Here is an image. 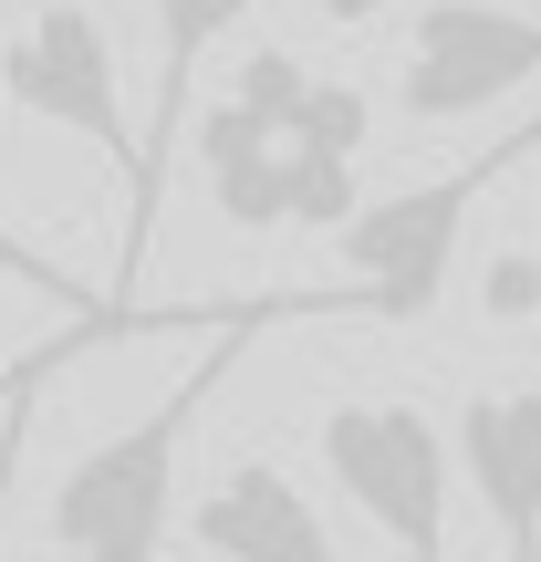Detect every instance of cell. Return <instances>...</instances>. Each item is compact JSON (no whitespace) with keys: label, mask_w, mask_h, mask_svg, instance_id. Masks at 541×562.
Segmentation results:
<instances>
[{"label":"cell","mask_w":541,"mask_h":562,"mask_svg":"<svg viewBox=\"0 0 541 562\" xmlns=\"http://www.w3.org/2000/svg\"><path fill=\"white\" fill-rule=\"evenodd\" d=\"M281 313H343V292H271V302H229L219 334H208V355L188 364L178 385H167L157 406H146L136 427H115L104 448H83L74 469H63L53 510H42V542L63 552H104V562H136L167 542V521H178V459H188V427L208 417V396H219V375L240 364V344L261 334Z\"/></svg>","instance_id":"6da1fadb"},{"label":"cell","mask_w":541,"mask_h":562,"mask_svg":"<svg viewBox=\"0 0 541 562\" xmlns=\"http://www.w3.org/2000/svg\"><path fill=\"white\" fill-rule=\"evenodd\" d=\"M521 157H541V115H521L510 136H489L469 167H448V178H427V188L364 199L354 220H343V271H354V281H343V313H375V323H417V313H438L448 271H459V229H469V209H480Z\"/></svg>","instance_id":"7a4b0ae2"},{"label":"cell","mask_w":541,"mask_h":562,"mask_svg":"<svg viewBox=\"0 0 541 562\" xmlns=\"http://www.w3.org/2000/svg\"><path fill=\"white\" fill-rule=\"evenodd\" d=\"M0 94H11L32 125L83 136V146H94V157L125 178V199H136V178H146V136L125 125L115 42H104V21L83 11V0H42V11L11 32V53H0Z\"/></svg>","instance_id":"3957f363"},{"label":"cell","mask_w":541,"mask_h":562,"mask_svg":"<svg viewBox=\"0 0 541 562\" xmlns=\"http://www.w3.org/2000/svg\"><path fill=\"white\" fill-rule=\"evenodd\" d=\"M334 490L406 552H448V427L417 396H354L323 417Z\"/></svg>","instance_id":"277c9868"},{"label":"cell","mask_w":541,"mask_h":562,"mask_svg":"<svg viewBox=\"0 0 541 562\" xmlns=\"http://www.w3.org/2000/svg\"><path fill=\"white\" fill-rule=\"evenodd\" d=\"M531 74H541V11H510V0H427L417 32H406L396 104L417 125H459V115H489L500 94H521Z\"/></svg>","instance_id":"5b68a950"},{"label":"cell","mask_w":541,"mask_h":562,"mask_svg":"<svg viewBox=\"0 0 541 562\" xmlns=\"http://www.w3.org/2000/svg\"><path fill=\"white\" fill-rule=\"evenodd\" d=\"M157 11V115H146V178L125 199V250H115V302L136 292V261H146V229H157V199H167V157H178V125H188V83H199L208 42L250 11V0H146Z\"/></svg>","instance_id":"8992f818"},{"label":"cell","mask_w":541,"mask_h":562,"mask_svg":"<svg viewBox=\"0 0 541 562\" xmlns=\"http://www.w3.org/2000/svg\"><path fill=\"white\" fill-rule=\"evenodd\" d=\"M459 469L500 552H541V385H489L459 406Z\"/></svg>","instance_id":"52a82bcc"},{"label":"cell","mask_w":541,"mask_h":562,"mask_svg":"<svg viewBox=\"0 0 541 562\" xmlns=\"http://www.w3.org/2000/svg\"><path fill=\"white\" fill-rule=\"evenodd\" d=\"M188 542L199 552H240V562H323L334 531H323V510L302 501L271 459H240V469H219V490H208L199 510H188Z\"/></svg>","instance_id":"ba28073f"},{"label":"cell","mask_w":541,"mask_h":562,"mask_svg":"<svg viewBox=\"0 0 541 562\" xmlns=\"http://www.w3.org/2000/svg\"><path fill=\"white\" fill-rule=\"evenodd\" d=\"M199 167H208V199H219L229 229H292V136L261 125L240 94L199 115Z\"/></svg>","instance_id":"9c48e42d"},{"label":"cell","mask_w":541,"mask_h":562,"mask_svg":"<svg viewBox=\"0 0 541 562\" xmlns=\"http://www.w3.org/2000/svg\"><path fill=\"white\" fill-rule=\"evenodd\" d=\"M229 94H240V104H250V115H261V125H281V136H292L302 94H313V63H302L292 42H261V53L240 63V83H229Z\"/></svg>","instance_id":"30bf717a"},{"label":"cell","mask_w":541,"mask_h":562,"mask_svg":"<svg viewBox=\"0 0 541 562\" xmlns=\"http://www.w3.org/2000/svg\"><path fill=\"white\" fill-rule=\"evenodd\" d=\"M354 157H323V146H292V229H343L354 220Z\"/></svg>","instance_id":"8fae6325"},{"label":"cell","mask_w":541,"mask_h":562,"mask_svg":"<svg viewBox=\"0 0 541 562\" xmlns=\"http://www.w3.org/2000/svg\"><path fill=\"white\" fill-rule=\"evenodd\" d=\"M364 125H375V104H364L354 83H323V74H313V94H302V115H292V146L354 157V146H364Z\"/></svg>","instance_id":"7c38bea8"},{"label":"cell","mask_w":541,"mask_h":562,"mask_svg":"<svg viewBox=\"0 0 541 562\" xmlns=\"http://www.w3.org/2000/svg\"><path fill=\"white\" fill-rule=\"evenodd\" d=\"M104 334H125V302H104L94 323H74V334H53V344H42V355H21L11 375H0V406H11V396H21V385H32V375H63V364H74L83 344H104Z\"/></svg>","instance_id":"4fadbf2b"},{"label":"cell","mask_w":541,"mask_h":562,"mask_svg":"<svg viewBox=\"0 0 541 562\" xmlns=\"http://www.w3.org/2000/svg\"><path fill=\"white\" fill-rule=\"evenodd\" d=\"M531 292H541V271H531V261H500V281H489V302H500V313H521Z\"/></svg>","instance_id":"5bb4252c"},{"label":"cell","mask_w":541,"mask_h":562,"mask_svg":"<svg viewBox=\"0 0 541 562\" xmlns=\"http://www.w3.org/2000/svg\"><path fill=\"white\" fill-rule=\"evenodd\" d=\"M313 11H323V21H334V32H364V21H375V11H385V0H313Z\"/></svg>","instance_id":"9a60e30c"},{"label":"cell","mask_w":541,"mask_h":562,"mask_svg":"<svg viewBox=\"0 0 541 562\" xmlns=\"http://www.w3.org/2000/svg\"><path fill=\"white\" fill-rule=\"evenodd\" d=\"M0 271H21V281H53V271H42V261H21V250H11V240H0Z\"/></svg>","instance_id":"2e32d148"}]
</instances>
